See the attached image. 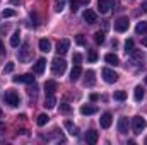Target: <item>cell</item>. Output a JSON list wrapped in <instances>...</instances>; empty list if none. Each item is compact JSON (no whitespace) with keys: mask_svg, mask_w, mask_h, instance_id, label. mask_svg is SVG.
<instances>
[{"mask_svg":"<svg viewBox=\"0 0 147 145\" xmlns=\"http://www.w3.org/2000/svg\"><path fill=\"white\" fill-rule=\"evenodd\" d=\"M118 132L121 135L128 133V118H120L118 119Z\"/></svg>","mask_w":147,"mask_h":145,"instance_id":"4fadbf2b","label":"cell"},{"mask_svg":"<svg viewBox=\"0 0 147 145\" xmlns=\"http://www.w3.org/2000/svg\"><path fill=\"white\" fill-rule=\"evenodd\" d=\"M128 26H130L128 17H120L115 21V31H118V33H125L128 29Z\"/></svg>","mask_w":147,"mask_h":145,"instance_id":"5b68a950","label":"cell"},{"mask_svg":"<svg viewBox=\"0 0 147 145\" xmlns=\"http://www.w3.org/2000/svg\"><path fill=\"white\" fill-rule=\"evenodd\" d=\"M134 97H135L137 103H140V101L144 99V89H142V85H137V87H135V91H134Z\"/></svg>","mask_w":147,"mask_h":145,"instance_id":"603a6c76","label":"cell"},{"mask_svg":"<svg viewBox=\"0 0 147 145\" xmlns=\"http://www.w3.org/2000/svg\"><path fill=\"white\" fill-rule=\"evenodd\" d=\"M16 15V10L14 9H5L3 12H2V17L3 19H7V17H14Z\"/></svg>","mask_w":147,"mask_h":145,"instance_id":"d6a6232c","label":"cell"},{"mask_svg":"<svg viewBox=\"0 0 147 145\" xmlns=\"http://www.w3.org/2000/svg\"><path fill=\"white\" fill-rule=\"evenodd\" d=\"M17 56H19V62H22V63L29 62V58H31V50H29V44H28V43H22V46H21L19 51H17Z\"/></svg>","mask_w":147,"mask_h":145,"instance_id":"277c9868","label":"cell"},{"mask_svg":"<svg viewBox=\"0 0 147 145\" xmlns=\"http://www.w3.org/2000/svg\"><path fill=\"white\" fill-rule=\"evenodd\" d=\"M105 62H106V63H110V65H115V67H116V65H120V58H118L115 53H108V55L105 56Z\"/></svg>","mask_w":147,"mask_h":145,"instance_id":"d6986e66","label":"cell"},{"mask_svg":"<svg viewBox=\"0 0 147 145\" xmlns=\"http://www.w3.org/2000/svg\"><path fill=\"white\" fill-rule=\"evenodd\" d=\"M65 128L69 130V133H70V135H74V137H75V135H79V128L74 125L72 121H69V119L65 121Z\"/></svg>","mask_w":147,"mask_h":145,"instance_id":"cb8c5ba5","label":"cell"},{"mask_svg":"<svg viewBox=\"0 0 147 145\" xmlns=\"http://www.w3.org/2000/svg\"><path fill=\"white\" fill-rule=\"evenodd\" d=\"M5 53V48H3V44H2V41H0V55H3Z\"/></svg>","mask_w":147,"mask_h":145,"instance_id":"b9f144b4","label":"cell"},{"mask_svg":"<svg viewBox=\"0 0 147 145\" xmlns=\"http://www.w3.org/2000/svg\"><path fill=\"white\" fill-rule=\"evenodd\" d=\"M19 43H21V33H19V31H16V33L10 36V46L17 48V46H19Z\"/></svg>","mask_w":147,"mask_h":145,"instance_id":"d4e9b609","label":"cell"},{"mask_svg":"<svg viewBox=\"0 0 147 145\" xmlns=\"http://www.w3.org/2000/svg\"><path fill=\"white\" fill-rule=\"evenodd\" d=\"M82 17H84V21H86L87 24H94V22H96V12L91 10V9H86L84 14H82Z\"/></svg>","mask_w":147,"mask_h":145,"instance_id":"30bf717a","label":"cell"},{"mask_svg":"<svg viewBox=\"0 0 147 145\" xmlns=\"http://www.w3.org/2000/svg\"><path fill=\"white\" fill-rule=\"evenodd\" d=\"M89 2H91V0H79L80 5H89Z\"/></svg>","mask_w":147,"mask_h":145,"instance_id":"60d3db41","label":"cell"},{"mask_svg":"<svg viewBox=\"0 0 147 145\" xmlns=\"http://www.w3.org/2000/svg\"><path fill=\"white\" fill-rule=\"evenodd\" d=\"M58 91V84L55 80H46L45 82V92L46 94H55Z\"/></svg>","mask_w":147,"mask_h":145,"instance_id":"8fae6325","label":"cell"},{"mask_svg":"<svg viewBox=\"0 0 147 145\" xmlns=\"http://www.w3.org/2000/svg\"><path fill=\"white\" fill-rule=\"evenodd\" d=\"M115 99L116 101H125L127 99V92L125 91H116L115 92Z\"/></svg>","mask_w":147,"mask_h":145,"instance_id":"1f68e13d","label":"cell"},{"mask_svg":"<svg viewBox=\"0 0 147 145\" xmlns=\"http://www.w3.org/2000/svg\"><path fill=\"white\" fill-rule=\"evenodd\" d=\"M75 43H77L79 46H84V44H86V38H84V34H77V36H75Z\"/></svg>","mask_w":147,"mask_h":145,"instance_id":"e575fe53","label":"cell"},{"mask_svg":"<svg viewBox=\"0 0 147 145\" xmlns=\"http://www.w3.org/2000/svg\"><path fill=\"white\" fill-rule=\"evenodd\" d=\"M80 113H82L84 116H89V114H96V113H98V108H96V106H91V104H84V106L80 108Z\"/></svg>","mask_w":147,"mask_h":145,"instance_id":"e0dca14e","label":"cell"},{"mask_svg":"<svg viewBox=\"0 0 147 145\" xmlns=\"http://www.w3.org/2000/svg\"><path fill=\"white\" fill-rule=\"evenodd\" d=\"M72 60H74V65H80V62H82V55H80V53H74Z\"/></svg>","mask_w":147,"mask_h":145,"instance_id":"8d00e7d4","label":"cell"},{"mask_svg":"<svg viewBox=\"0 0 147 145\" xmlns=\"http://www.w3.org/2000/svg\"><path fill=\"white\" fill-rule=\"evenodd\" d=\"M98 138H99V135H98V132H94V130H89L87 133H86V142L91 145H94L98 142Z\"/></svg>","mask_w":147,"mask_h":145,"instance_id":"9a60e30c","label":"cell"},{"mask_svg":"<svg viewBox=\"0 0 147 145\" xmlns=\"http://www.w3.org/2000/svg\"><path fill=\"white\" fill-rule=\"evenodd\" d=\"M147 123H146V118H142V116H135L134 119H132V130H134V133H142L144 130H146Z\"/></svg>","mask_w":147,"mask_h":145,"instance_id":"3957f363","label":"cell"},{"mask_svg":"<svg viewBox=\"0 0 147 145\" xmlns=\"http://www.w3.org/2000/svg\"><path fill=\"white\" fill-rule=\"evenodd\" d=\"M98 99H99L98 94H91V101H98Z\"/></svg>","mask_w":147,"mask_h":145,"instance_id":"ab89813d","label":"cell"},{"mask_svg":"<svg viewBox=\"0 0 147 145\" xmlns=\"http://www.w3.org/2000/svg\"><path fill=\"white\" fill-rule=\"evenodd\" d=\"M82 75V68H80V65H75L72 68V72H70V80L75 82V80H79V77Z\"/></svg>","mask_w":147,"mask_h":145,"instance_id":"44dd1931","label":"cell"},{"mask_svg":"<svg viewBox=\"0 0 147 145\" xmlns=\"http://www.w3.org/2000/svg\"><path fill=\"white\" fill-rule=\"evenodd\" d=\"M135 33L137 34H147V22L146 21H142V22H139L135 26Z\"/></svg>","mask_w":147,"mask_h":145,"instance_id":"484cf974","label":"cell"},{"mask_svg":"<svg viewBox=\"0 0 147 145\" xmlns=\"http://www.w3.org/2000/svg\"><path fill=\"white\" fill-rule=\"evenodd\" d=\"M48 119H50V116H48V114H45V113H41V114L38 116L36 123H38V125H39V126H45V125L48 123Z\"/></svg>","mask_w":147,"mask_h":145,"instance_id":"4316f807","label":"cell"},{"mask_svg":"<svg viewBox=\"0 0 147 145\" xmlns=\"http://www.w3.org/2000/svg\"><path fill=\"white\" fill-rule=\"evenodd\" d=\"M111 121H113L111 113H105V114H101V118H99V125H101V128H105V130L111 126Z\"/></svg>","mask_w":147,"mask_h":145,"instance_id":"9c48e42d","label":"cell"},{"mask_svg":"<svg viewBox=\"0 0 147 145\" xmlns=\"http://www.w3.org/2000/svg\"><path fill=\"white\" fill-rule=\"evenodd\" d=\"M69 50H70V41L69 39H60L57 43V53L58 55H65Z\"/></svg>","mask_w":147,"mask_h":145,"instance_id":"52a82bcc","label":"cell"},{"mask_svg":"<svg viewBox=\"0 0 147 145\" xmlns=\"http://www.w3.org/2000/svg\"><path fill=\"white\" fill-rule=\"evenodd\" d=\"M14 67H16V63L14 62H9L5 67H3V73H10V72H14Z\"/></svg>","mask_w":147,"mask_h":145,"instance_id":"836d02e7","label":"cell"},{"mask_svg":"<svg viewBox=\"0 0 147 145\" xmlns=\"http://www.w3.org/2000/svg\"><path fill=\"white\" fill-rule=\"evenodd\" d=\"M63 7H65V0H55V3H53L55 12H62V10H63Z\"/></svg>","mask_w":147,"mask_h":145,"instance_id":"83f0119b","label":"cell"},{"mask_svg":"<svg viewBox=\"0 0 147 145\" xmlns=\"http://www.w3.org/2000/svg\"><path fill=\"white\" fill-rule=\"evenodd\" d=\"M65 70H67V62L63 60V58H60V55L51 62V72H53V75H63L65 73Z\"/></svg>","mask_w":147,"mask_h":145,"instance_id":"6da1fadb","label":"cell"},{"mask_svg":"<svg viewBox=\"0 0 147 145\" xmlns=\"http://www.w3.org/2000/svg\"><path fill=\"white\" fill-rule=\"evenodd\" d=\"M3 130H5V125H3V123H2V121H0V133H2V132H3Z\"/></svg>","mask_w":147,"mask_h":145,"instance_id":"7bdbcfd3","label":"cell"},{"mask_svg":"<svg viewBox=\"0 0 147 145\" xmlns=\"http://www.w3.org/2000/svg\"><path fill=\"white\" fill-rule=\"evenodd\" d=\"M12 3H21V0H12Z\"/></svg>","mask_w":147,"mask_h":145,"instance_id":"bcb514c9","label":"cell"},{"mask_svg":"<svg viewBox=\"0 0 147 145\" xmlns=\"http://www.w3.org/2000/svg\"><path fill=\"white\" fill-rule=\"evenodd\" d=\"M87 60H89L91 63H96V60H98V53H96V50H89V51H87Z\"/></svg>","mask_w":147,"mask_h":145,"instance_id":"f1b7e54d","label":"cell"},{"mask_svg":"<svg viewBox=\"0 0 147 145\" xmlns=\"http://www.w3.org/2000/svg\"><path fill=\"white\" fill-rule=\"evenodd\" d=\"M142 44H144V46H147V38L144 39V41H142Z\"/></svg>","mask_w":147,"mask_h":145,"instance_id":"f6af8a7d","label":"cell"},{"mask_svg":"<svg viewBox=\"0 0 147 145\" xmlns=\"http://www.w3.org/2000/svg\"><path fill=\"white\" fill-rule=\"evenodd\" d=\"M142 9H144V10H146V12H147V0H146V2H144V3H142Z\"/></svg>","mask_w":147,"mask_h":145,"instance_id":"ee69618b","label":"cell"},{"mask_svg":"<svg viewBox=\"0 0 147 145\" xmlns=\"http://www.w3.org/2000/svg\"><path fill=\"white\" fill-rule=\"evenodd\" d=\"M146 84H147V77H146Z\"/></svg>","mask_w":147,"mask_h":145,"instance_id":"c3c4849f","label":"cell"},{"mask_svg":"<svg viewBox=\"0 0 147 145\" xmlns=\"http://www.w3.org/2000/svg\"><path fill=\"white\" fill-rule=\"evenodd\" d=\"M110 7H113V9H115V7H118V0H111Z\"/></svg>","mask_w":147,"mask_h":145,"instance_id":"f35d334b","label":"cell"},{"mask_svg":"<svg viewBox=\"0 0 147 145\" xmlns=\"http://www.w3.org/2000/svg\"><path fill=\"white\" fill-rule=\"evenodd\" d=\"M57 104V99H55V94H46L45 97V108L46 109H53Z\"/></svg>","mask_w":147,"mask_h":145,"instance_id":"2e32d148","label":"cell"},{"mask_svg":"<svg viewBox=\"0 0 147 145\" xmlns=\"http://www.w3.org/2000/svg\"><path fill=\"white\" fill-rule=\"evenodd\" d=\"M125 51H127V55H130L134 51V39H127L125 41Z\"/></svg>","mask_w":147,"mask_h":145,"instance_id":"f546056e","label":"cell"},{"mask_svg":"<svg viewBox=\"0 0 147 145\" xmlns=\"http://www.w3.org/2000/svg\"><path fill=\"white\" fill-rule=\"evenodd\" d=\"M0 118H2V109H0Z\"/></svg>","mask_w":147,"mask_h":145,"instance_id":"7dc6e473","label":"cell"},{"mask_svg":"<svg viewBox=\"0 0 147 145\" xmlns=\"http://www.w3.org/2000/svg\"><path fill=\"white\" fill-rule=\"evenodd\" d=\"M94 82H96V79H94V72H92V70H87V72H86V79H84V84L91 87V85H94Z\"/></svg>","mask_w":147,"mask_h":145,"instance_id":"7402d4cb","label":"cell"},{"mask_svg":"<svg viewBox=\"0 0 147 145\" xmlns=\"http://www.w3.org/2000/svg\"><path fill=\"white\" fill-rule=\"evenodd\" d=\"M60 111H62V113H70V106H69L67 103H62V104H60Z\"/></svg>","mask_w":147,"mask_h":145,"instance_id":"74e56055","label":"cell"},{"mask_svg":"<svg viewBox=\"0 0 147 145\" xmlns=\"http://www.w3.org/2000/svg\"><path fill=\"white\" fill-rule=\"evenodd\" d=\"M16 84H21V82H24V84H34V77L31 75V73H24V75H17V77H14L12 79Z\"/></svg>","mask_w":147,"mask_h":145,"instance_id":"ba28073f","label":"cell"},{"mask_svg":"<svg viewBox=\"0 0 147 145\" xmlns=\"http://www.w3.org/2000/svg\"><path fill=\"white\" fill-rule=\"evenodd\" d=\"M38 46H39V51H43V53H48V51L51 50V43H50L48 39H39Z\"/></svg>","mask_w":147,"mask_h":145,"instance_id":"ac0fdd59","label":"cell"},{"mask_svg":"<svg viewBox=\"0 0 147 145\" xmlns=\"http://www.w3.org/2000/svg\"><path fill=\"white\" fill-rule=\"evenodd\" d=\"M45 67H46V60L45 58H39L36 63L33 65V72L36 73V75H41V73L45 72Z\"/></svg>","mask_w":147,"mask_h":145,"instance_id":"7c38bea8","label":"cell"},{"mask_svg":"<svg viewBox=\"0 0 147 145\" xmlns=\"http://www.w3.org/2000/svg\"><path fill=\"white\" fill-rule=\"evenodd\" d=\"M101 75H103L105 82H108V84H115V82L118 80V73L113 72V70H110V68H103Z\"/></svg>","mask_w":147,"mask_h":145,"instance_id":"8992f818","label":"cell"},{"mask_svg":"<svg viewBox=\"0 0 147 145\" xmlns=\"http://www.w3.org/2000/svg\"><path fill=\"white\" fill-rule=\"evenodd\" d=\"M94 41H96L98 44H103V43H105V33H103V31H98V33L94 34Z\"/></svg>","mask_w":147,"mask_h":145,"instance_id":"4dcf8cb0","label":"cell"},{"mask_svg":"<svg viewBox=\"0 0 147 145\" xmlns=\"http://www.w3.org/2000/svg\"><path fill=\"white\" fill-rule=\"evenodd\" d=\"M3 99H5V103H7L9 106H12V108H17V106H19V103H21V99H19V94H17L16 91H12V89L5 91V94H3Z\"/></svg>","mask_w":147,"mask_h":145,"instance_id":"7a4b0ae2","label":"cell"},{"mask_svg":"<svg viewBox=\"0 0 147 145\" xmlns=\"http://www.w3.org/2000/svg\"><path fill=\"white\" fill-rule=\"evenodd\" d=\"M130 56H132V60H134L135 65H142V60H144V58H142V53H140L139 50H134V51L130 53Z\"/></svg>","mask_w":147,"mask_h":145,"instance_id":"ffe728a7","label":"cell"},{"mask_svg":"<svg viewBox=\"0 0 147 145\" xmlns=\"http://www.w3.org/2000/svg\"><path fill=\"white\" fill-rule=\"evenodd\" d=\"M146 145H147V138H146Z\"/></svg>","mask_w":147,"mask_h":145,"instance_id":"681fc988","label":"cell"},{"mask_svg":"<svg viewBox=\"0 0 147 145\" xmlns=\"http://www.w3.org/2000/svg\"><path fill=\"white\" fill-rule=\"evenodd\" d=\"M69 2H70V10H72V12H77V10H79V5H80L79 0H69Z\"/></svg>","mask_w":147,"mask_h":145,"instance_id":"d590c367","label":"cell"},{"mask_svg":"<svg viewBox=\"0 0 147 145\" xmlns=\"http://www.w3.org/2000/svg\"><path fill=\"white\" fill-rule=\"evenodd\" d=\"M110 2L108 0H98V12L101 14H108L110 12Z\"/></svg>","mask_w":147,"mask_h":145,"instance_id":"5bb4252c","label":"cell"}]
</instances>
